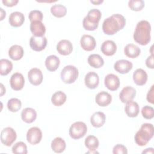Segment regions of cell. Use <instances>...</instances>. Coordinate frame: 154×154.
I'll list each match as a JSON object with an SVG mask.
<instances>
[{
	"label": "cell",
	"mask_w": 154,
	"mask_h": 154,
	"mask_svg": "<svg viewBox=\"0 0 154 154\" xmlns=\"http://www.w3.org/2000/svg\"><path fill=\"white\" fill-rule=\"evenodd\" d=\"M51 13L57 17H64L67 13L66 7L61 4L53 5L51 8Z\"/></svg>",
	"instance_id": "31"
},
{
	"label": "cell",
	"mask_w": 154,
	"mask_h": 154,
	"mask_svg": "<svg viewBox=\"0 0 154 154\" xmlns=\"http://www.w3.org/2000/svg\"><path fill=\"white\" fill-rule=\"evenodd\" d=\"M88 63L90 66L94 68H100L104 64V61L102 57L99 54H91L88 57Z\"/></svg>",
	"instance_id": "28"
},
{
	"label": "cell",
	"mask_w": 154,
	"mask_h": 154,
	"mask_svg": "<svg viewBox=\"0 0 154 154\" xmlns=\"http://www.w3.org/2000/svg\"><path fill=\"white\" fill-rule=\"evenodd\" d=\"M141 114L144 118L146 119H151L154 116L153 108L149 105H146L142 108Z\"/></svg>",
	"instance_id": "38"
},
{
	"label": "cell",
	"mask_w": 154,
	"mask_h": 154,
	"mask_svg": "<svg viewBox=\"0 0 154 154\" xmlns=\"http://www.w3.org/2000/svg\"><path fill=\"white\" fill-rule=\"evenodd\" d=\"M58 52L63 55H69L73 51V46L71 42L67 40H60L57 45Z\"/></svg>",
	"instance_id": "16"
},
{
	"label": "cell",
	"mask_w": 154,
	"mask_h": 154,
	"mask_svg": "<svg viewBox=\"0 0 154 154\" xmlns=\"http://www.w3.org/2000/svg\"><path fill=\"white\" fill-rule=\"evenodd\" d=\"M114 68L117 72L125 74L132 69V63L126 60H119L114 63Z\"/></svg>",
	"instance_id": "14"
},
{
	"label": "cell",
	"mask_w": 154,
	"mask_h": 154,
	"mask_svg": "<svg viewBox=\"0 0 154 154\" xmlns=\"http://www.w3.org/2000/svg\"><path fill=\"white\" fill-rule=\"evenodd\" d=\"M47 45V39L45 36L35 37L32 36L29 40V46L35 51H41L43 50Z\"/></svg>",
	"instance_id": "8"
},
{
	"label": "cell",
	"mask_w": 154,
	"mask_h": 154,
	"mask_svg": "<svg viewBox=\"0 0 154 154\" xmlns=\"http://www.w3.org/2000/svg\"><path fill=\"white\" fill-rule=\"evenodd\" d=\"M117 51V45L112 40H106L105 41L101 46L102 52L106 56L113 55Z\"/></svg>",
	"instance_id": "19"
},
{
	"label": "cell",
	"mask_w": 154,
	"mask_h": 154,
	"mask_svg": "<svg viewBox=\"0 0 154 154\" xmlns=\"http://www.w3.org/2000/svg\"><path fill=\"white\" fill-rule=\"evenodd\" d=\"M18 0H2V2L7 7H13L18 3Z\"/></svg>",
	"instance_id": "44"
},
{
	"label": "cell",
	"mask_w": 154,
	"mask_h": 154,
	"mask_svg": "<svg viewBox=\"0 0 154 154\" xmlns=\"http://www.w3.org/2000/svg\"><path fill=\"white\" fill-rule=\"evenodd\" d=\"M25 17L23 13L19 11H14L10 14L8 21L11 26L13 27H19L23 23Z\"/></svg>",
	"instance_id": "18"
},
{
	"label": "cell",
	"mask_w": 154,
	"mask_h": 154,
	"mask_svg": "<svg viewBox=\"0 0 154 154\" xmlns=\"http://www.w3.org/2000/svg\"><path fill=\"white\" fill-rule=\"evenodd\" d=\"M112 153L114 154H126L128 153V150L125 146L118 144L113 147Z\"/></svg>",
	"instance_id": "41"
},
{
	"label": "cell",
	"mask_w": 154,
	"mask_h": 154,
	"mask_svg": "<svg viewBox=\"0 0 154 154\" xmlns=\"http://www.w3.org/2000/svg\"><path fill=\"white\" fill-rule=\"evenodd\" d=\"M16 137V131L10 127L5 128L1 132V143L7 146H10L14 142Z\"/></svg>",
	"instance_id": "6"
},
{
	"label": "cell",
	"mask_w": 154,
	"mask_h": 154,
	"mask_svg": "<svg viewBox=\"0 0 154 154\" xmlns=\"http://www.w3.org/2000/svg\"><path fill=\"white\" fill-rule=\"evenodd\" d=\"M1 96H2L5 93V88H4L2 84H1Z\"/></svg>",
	"instance_id": "47"
},
{
	"label": "cell",
	"mask_w": 154,
	"mask_h": 154,
	"mask_svg": "<svg viewBox=\"0 0 154 154\" xmlns=\"http://www.w3.org/2000/svg\"><path fill=\"white\" fill-rule=\"evenodd\" d=\"M146 65L147 67L150 69H153V55H151L150 56L148 57L146 60Z\"/></svg>",
	"instance_id": "43"
},
{
	"label": "cell",
	"mask_w": 154,
	"mask_h": 154,
	"mask_svg": "<svg viewBox=\"0 0 154 154\" xmlns=\"http://www.w3.org/2000/svg\"><path fill=\"white\" fill-rule=\"evenodd\" d=\"M151 26L147 20H141L136 25L134 33V39L138 44L144 46L150 41Z\"/></svg>",
	"instance_id": "2"
},
{
	"label": "cell",
	"mask_w": 154,
	"mask_h": 154,
	"mask_svg": "<svg viewBox=\"0 0 154 154\" xmlns=\"http://www.w3.org/2000/svg\"><path fill=\"white\" fill-rule=\"evenodd\" d=\"M0 11H1V20H2L5 17V14H6V13L5 11L2 8H0Z\"/></svg>",
	"instance_id": "45"
},
{
	"label": "cell",
	"mask_w": 154,
	"mask_h": 154,
	"mask_svg": "<svg viewBox=\"0 0 154 154\" xmlns=\"http://www.w3.org/2000/svg\"><path fill=\"white\" fill-rule=\"evenodd\" d=\"M99 144L97 138L94 135H88L85 139V146L90 150H96Z\"/></svg>",
	"instance_id": "33"
},
{
	"label": "cell",
	"mask_w": 154,
	"mask_h": 154,
	"mask_svg": "<svg viewBox=\"0 0 154 154\" xmlns=\"http://www.w3.org/2000/svg\"><path fill=\"white\" fill-rule=\"evenodd\" d=\"M42 138V132L38 127L29 128L26 133V140L31 144L35 145L39 143Z\"/></svg>",
	"instance_id": "7"
},
{
	"label": "cell",
	"mask_w": 154,
	"mask_h": 154,
	"mask_svg": "<svg viewBox=\"0 0 154 154\" xmlns=\"http://www.w3.org/2000/svg\"><path fill=\"white\" fill-rule=\"evenodd\" d=\"M37 117V112L32 108H26L21 112V118L23 122L27 123H32Z\"/></svg>",
	"instance_id": "23"
},
{
	"label": "cell",
	"mask_w": 154,
	"mask_h": 154,
	"mask_svg": "<svg viewBox=\"0 0 154 154\" xmlns=\"http://www.w3.org/2000/svg\"><path fill=\"white\" fill-rule=\"evenodd\" d=\"M133 80L137 85H144L147 80V74L142 69H137L133 73Z\"/></svg>",
	"instance_id": "21"
},
{
	"label": "cell",
	"mask_w": 154,
	"mask_h": 154,
	"mask_svg": "<svg viewBox=\"0 0 154 154\" xmlns=\"http://www.w3.org/2000/svg\"><path fill=\"white\" fill-rule=\"evenodd\" d=\"M125 111L128 117H135L139 113V105L134 101L130 100L126 103Z\"/></svg>",
	"instance_id": "24"
},
{
	"label": "cell",
	"mask_w": 154,
	"mask_h": 154,
	"mask_svg": "<svg viewBox=\"0 0 154 154\" xmlns=\"http://www.w3.org/2000/svg\"><path fill=\"white\" fill-rule=\"evenodd\" d=\"M101 16H102V14L99 10L96 8H93L90 10L88 12V14L85 17L90 22L93 23L99 24V22L101 18Z\"/></svg>",
	"instance_id": "34"
},
{
	"label": "cell",
	"mask_w": 154,
	"mask_h": 154,
	"mask_svg": "<svg viewBox=\"0 0 154 154\" xmlns=\"http://www.w3.org/2000/svg\"><path fill=\"white\" fill-rule=\"evenodd\" d=\"M126 24V19L120 14H114L104 20L102 30L107 35H113L123 29Z\"/></svg>",
	"instance_id": "1"
},
{
	"label": "cell",
	"mask_w": 154,
	"mask_h": 154,
	"mask_svg": "<svg viewBox=\"0 0 154 154\" xmlns=\"http://www.w3.org/2000/svg\"><path fill=\"white\" fill-rule=\"evenodd\" d=\"M85 84L88 88L94 89L96 88L99 83L98 75L94 72H90L86 74L84 79Z\"/></svg>",
	"instance_id": "15"
},
{
	"label": "cell",
	"mask_w": 154,
	"mask_h": 154,
	"mask_svg": "<svg viewBox=\"0 0 154 154\" xmlns=\"http://www.w3.org/2000/svg\"><path fill=\"white\" fill-rule=\"evenodd\" d=\"M90 2H91V3H93V4H96V5H97V4H101V3H102L103 2V0H98V1H90Z\"/></svg>",
	"instance_id": "48"
},
{
	"label": "cell",
	"mask_w": 154,
	"mask_h": 154,
	"mask_svg": "<svg viewBox=\"0 0 154 154\" xmlns=\"http://www.w3.org/2000/svg\"><path fill=\"white\" fill-rule=\"evenodd\" d=\"M105 115L100 111L95 112L90 118L91 125L94 128H100L103 125L105 122Z\"/></svg>",
	"instance_id": "22"
},
{
	"label": "cell",
	"mask_w": 154,
	"mask_h": 154,
	"mask_svg": "<svg viewBox=\"0 0 154 154\" xmlns=\"http://www.w3.org/2000/svg\"><path fill=\"white\" fill-rule=\"evenodd\" d=\"M10 84L11 88L18 91L23 88L25 84V79L22 74L16 72L13 73L10 79Z\"/></svg>",
	"instance_id": "9"
},
{
	"label": "cell",
	"mask_w": 154,
	"mask_h": 154,
	"mask_svg": "<svg viewBox=\"0 0 154 154\" xmlns=\"http://www.w3.org/2000/svg\"><path fill=\"white\" fill-rule=\"evenodd\" d=\"M136 95L135 89L131 86L125 87L120 93L119 97L122 102L126 103L132 100Z\"/></svg>",
	"instance_id": "13"
},
{
	"label": "cell",
	"mask_w": 154,
	"mask_h": 154,
	"mask_svg": "<svg viewBox=\"0 0 154 154\" xmlns=\"http://www.w3.org/2000/svg\"><path fill=\"white\" fill-rule=\"evenodd\" d=\"M51 149L55 153H61L66 149L65 141L61 137L55 138L51 143Z\"/></svg>",
	"instance_id": "29"
},
{
	"label": "cell",
	"mask_w": 154,
	"mask_h": 154,
	"mask_svg": "<svg viewBox=\"0 0 154 154\" xmlns=\"http://www.w3.org/2000/svg\"><path fill=\"white\" fill-rule=\"evenodd\" d=\"M80 43L82 48L86 51H93L96 45L95 38L88 34L83 35L80 40Z\"/></svg>",
	"instance_id": "12"
},
{
	"label": "cell",
	"mask_w": 154,
	"mask_h": 154,
	"mask_svg": "<svg viewBox=\"0 0 154 154\" xmlns=\"http://www.w3.org/2000/svg\"><path fill=\"white\" fill-rule=\"evenodd\" d=\"M95 100L98 105L103 107L108 105L111 102L112 97L108 92L102 91L96 96Z\"/></svg>",
	"instance_id": "20"
},
{
	"label": "cell",
	"mask_w": 154,
	"mask_h": 154,
	"mask_svg": "<svg viewBox=\"0 0 154 154\" xmlns=\"http://www.w3.org/2000/svg\"><path fill=\"white\" fill-rule=\"evenodd\" d=\"M28 78L31 84L33 85H38L42 82L43 74L39 69L32 68L28 72Z\"/></svg>",
	"instance_id": "11"
},
{
	"label": "cell",
	"mask_w": 154,
	"mask_h": 154,
	"mask_svg": "<svg viewBox=\"0 0 154 154\" xmlns=\"http://www.w3.org/2000/svg\"><path fill=\"white\" fill-rule=\"evenodd\" d=\"M140 52L139 47L134 44H128L124 48V53L129 58H135L139 56Z\"/></svg>",
	"instance_id": "27"
},
{
	"label": "cell",
	"mask_w": 154,
	"mask_h": 154,
	"mask_svg": "<svg viewBox=\"0 0 154 154\" xmlns=\"http://www.w3.org/2000/svg\"><path fill=\"white\" fill-rule=\"evenodd\" d=\"M82 25H83V27L84 28V29L86 30H88V31H94L98 27V25H99L98 23H93L90 22L87 19L86 17H85L83 19Z\"/></svg>",
	"instance_id": "40"
},
{
	"label": "cell",
	"mask_w": 154,
	"mask_h": 154,
	"mask_svg": "<svg viewBox=\"0 0 154 154\" xmlns=\"http://www.w3.org/2000/svg\"><path fill=\"white\" fill-rule=\"evenodd\" d=\"M43 15L42 12L37 10H34L31 11L28 15V18L31 22L36 20L42 21L43 20Z\"/></svg>",
	"instance_id": "39"
},
{
	"label": "cell",
	"mask_w": 154,
	"mask_h": 154,
	"mask_svg": "<svg viewBox=\"0 0 154 154\" xmlns=\"http://www.w3.org/2000/svg\"><path fill=\"white\" fill-rule=\"evenodd\" d=\"M154 134L153 126L151 123H144L135 135V141L140 146L146 145Z\"/></svg>",
	"instance_id": "3"
},
{
	"label": "cell",
	"mask_w": 154,
	"mask_h": 154,
	"mask_svg": "<svg viewBox=\"0 0 154 154\" xmlns=\"http://www.w3.org/2000/svg\"><path fill=\"white\" fill-rule=\"evenodd\" d=\"M12 152L18 154H26L28 153L27 146L22 141L16 143L12 147Z\"/></svg>",
	"instance_id": "36"
},
{
	"label": "cell",
	"mask_w": 154,
	"mask_h": 154,
	"mask_svg": "<svg viewBox=\"0 0 154 154\" xmlns=\"http://www.w3.org/2000/svg\"><path fill=\"white\" fill-rule=\"evenodd\" d=\"M30 30L34 36L43 37L46 32V28L42 21L36 20L31 22Z\"/></svg>",
	"instance_id": "17"
},
{
	"label": "cell",
	"mask_w": 154,
	"mask_h": 154,
	"mask_svg": "<svg viewBox=\"0 0 154 154\" xmlns=\"http://www.w3.org/2000/svg\"><path fill=\"white\" fill-rule=\"evenodd\" d=\"M104 84L108 90L115 91L117 90L120 86V79L117 75L109 73L105 77Z\"/></svg>",
	"instance_id": "10"
},
{
	"label": "cell",
	"mask_w": 154,
	"mask_h": 154,
	"mask_svg": "<svg viewBox=\"0 0 154 154\" xmlns=\"http://www.w3.org/2000/svg\"><path fill=\"white\" fill-rule=\"evenodd\" d=\"M66 99V94L64 92L58 91L53 94L51 97V102L55 106H60L64 103Z\"/></svg>",
	"instance_id": "30"
},
{
	"label": "cell",
	"mask_w": 154,
	"mask_h": 154,
	"mask_svg": "<svg viewBox=\"0 0 154 154\" xmlns=\"http://www.w3.org/2000/svg\"><path fill=\"white\" fill-rule=\"evenodd\" d=\"M13 69L12 63L7 59H1L0 60V74L4 76L8 75Z\"/></svg>",
	"instance_id": "32"
},
{
	"label": "cell",
	"mask_w": 154,
	"mask_h": 154,
	"mask_svg": "<svg viewBox=\"0 0 154 154\" xmlns=\"http://www.w3.org/2000/svg\"><path fill=\"white\" fill-rule=\"evenodd\" d=\"M143 153H153V148H147L145 150L143 151Z\"/></svg>",
	"instance_id": "46"
},
{
	"label": "cell",
	"mask_w": 154,
	"mask_h": 154,
	"mask_svg": "<svg viewBox=\"0 0 154 154\" xmlns=\"http://www.w3.org/2000/svg\"><path fill=\"white\" fill-rule=\"evenodd\" d=\"M99 152H97L96 150H88V152H86V153H98Z\"/></svg>",
	"instance_id": "49"
},
{
	"label": "cell",
	"mask_w": 154,
	"mask_h": 154,
	"mask_svg": "<svg viewBox=\"0 0 154 154\" xmlns=\"http://www.w3.org/2000/svg\"><path fill=\"white\" fill-rule=\"evenodd\" d=\"M153 87L154 85H152L150 87V88L149 89L147 94V97L146 99L147 100V101L151 103H154V97H153Z\"/></svg>",
	"instance_id": "42"
},
{
	"label": "cell",
	"mask_w": 154,
	"mask_h": 154,
	"mask_svg": "<svg viewBox=\"0 0 154 154\" xmlns=\"http://www.w3.org/2000/svg\"><path fill=\"white\" fill-rule=\"evenodd\" d=\"M87 131L85 123L82 122H76L73 123L69 128V135L73 139L78 140L83 137Z\"/></svg>",
	"instance_id": "5"
},
{
	"label": "cell",
	"mask_w": 154,
	"mask_h": 154,
	"mask_svg": "<svg viewBox=\"0 0 154 154\" xmlns=\"http://www.w3.org/2000/svg\"><path fill=\"white\" fill-rule=\"evenodd\" d=\"M60 59L54 55L48 56L45 60V66L46 69L51 72L55 71L60 65Z\"/></svg>",
	"instance_id": "26"
},
{
	"label": "cell",
	"mask_w": 154,
	"mask_h": 154,
	"mask_svg": "<svg viewBox=\"0 0 154 154\" xmlns=\"http://www.w3.org/2000/svg\"><path fill=\"white\" fill-rule=\"evenodd\" d=\"M23 49L22 46L14 45L10 47L8 50V55L13 60L17 61L20 60L23 55Z\"/></svg>",
	"instance_id": "25"
},
{
	"label": "cell",
	"mask_w": 154,
	"mask_h": 154,
	"mask_svg": "<svg viewBox=\"0 0 154 154\" xmlns=\"http://www.w3.org/2000/svg\"><path fill=\"white\" fill-rule=\"evenodd\" d=\"M22 106L21 101L17 98H11L7 102V108L11 112L18 111Z\"/></svg>",
	"instance_id": "35"
},
{
	"label": "cell",
	"mask_w": 154,
	"mask_h": 154,
	"mask_svg": "<svg viewBox=\"0 0 154 154\" xmlns=\"http://www.w3.org/2000/svg\"><path fill=\"white\" fill-rule=\"evenodd\" d=\"M128 6L133 11H141L144 7V2L143 0H130Z\"/></svg>",
	"instance_id": "37"
},
{
	"label": "cell",
	"mask_w": 154,
	"mask_h": 154,
	"mask_svg": "<svg viewBox=\"0 0 154 154\" xmlns=\"http://www.w3.org/2000/svg\"><path fill=\"white\" fill-rule=\"evenodd\" d=\"M78 69L72 65L65 66L61 72V79L66 84L74 82L78 76Z\"/></svg>",
	"instance_id": "4"
}]
</instances>
